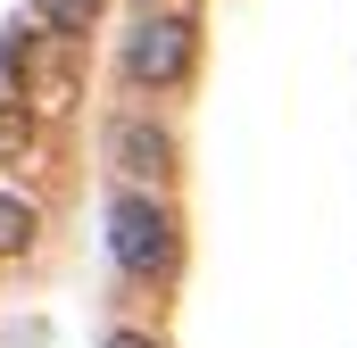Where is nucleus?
<instances>
[{
  "label": "nucleus",
  "instance_id": "nucleus-6",
  "mask_svg": "<svg viewBox=\"0 0 357 348\" xmlns=\"http://www.w3.org/2000/svg\"><path fill=\"white\" fill-rule=\"evenodd\" d=\"M33 150V108H17V100H0V166H17Z\"/></svg>",
  "mask_w": 357,
  "mask_h": 348
},
{
  "label": "nucleus",
  "instance_id": "nucleus-2",
  "mask_svg": "<svg viewBox=\"0 0 357 348\" xmlns=\"http://www.w3.org/2000/svg\"><path fill=\"white\" fill-rule=\"evenodd\" d=\"M191 58H199V25L191 17H142L133 42H125V75L142 91H175L191 75Z\"/></svg>",
  "mask_w": 357,
  "mask_h": 348
},
{
  "label": "nucleus",
  "instance_id": "nucleus-4",
  "mask_svg": "<svg viewBox=\"0 0 357 348\" xmlns=\"http://www.w3.org/2000/svg\"><path fill=\"white\" fill-rule=\"evenodd\" d=\"M33 232H42V216H33V199H17V191H0V258H25V249H33Z\"/></svg>",
  "mask_w": 357,
  "mask_h": 348
},
{
  "label": "nucleus",
  "instance_id": "nucleus-5",
  "mask_svg": "<svg viewBox=\"0 0 357 348\" xmlns=\"http://www.w3.org/2000/svg\"><path fill=\"white\" fill-rule=\"evenodd\" d=\"M108 0H33V17H50V33H91Z\"/></svg>",
  "mask_w": 357,
  "mask_h": 348
},
{
  "label": "nucleus",
  "instance_id": "nucleus-7",
  "mask_svg": "<svg viewBox=\"0 0 357 348\" xmlns=\"http://www.w3.org/2000/svg\"><path fill=\"white\" fill-rule=\"evenodd\" d=\"M108 348H158L150 332H108Z\"/></svg>",
  "mask_w": 357,
  "mask_h": 348
},
{
  "label": "nucleus",
  "instance_id": "nucleus-1",
  "mask_svg": "<svg viewBox=\"0 0 357 348\" xmlns=\"http://www.w3.org/2000/svg\"><path fill=\"white\" fill-rule=\"evenodd\" d=\"M108 258L116 274H133V282H167L183 258V232H175V207L158 199V191H116L108 199Z\"/></svg>",
  "mask_w": 357,
  "mask_h": 348
},
{
  "label": "nucleus",
  "instance_id": "nucleus-3",
  "mask_svg": "<svg viewBox=\"0 0 357 348\" xmlns=\"http://www.w3.org/2000/svg\"><path fill=\"white\" fill-rule=\"evenodd\" d=\"M108 166H125L142 191H158V182L175 174V141H167V125H150V116H116V125H108Z\"/></svg>",
  "mask_w": 357,
  "mask_h": 348
}]
</instances>
